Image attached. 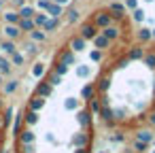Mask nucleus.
Masks as SVG:
<instances>
[{
	"label": "nucleus",
	"instance_id": "f257e3e1",
	"mask_svg": "<svg viewBox=\"0 0 155 153\" xmlns=\"http://www.w3.org/2000/svg\"><path fill=\"white\" fill-rule=\"evenodd\" d=\"M123 13H125V5H121V2H113L110 5V19H121Z\"/></svg>",
	"mask_w": 155,
	"mask_h": 153
},
{
	"label": "nucleus",
	"instance_id": "f03ea898",
	"mask_svg": "<svg viewBox=\"0 0 155 153\" xmlns=\"http://www.w3.org/2000/svg\"><path fill=\"white\" fill-rule=\"evenodd\" d=\"M34 132L32 130H24V132H19V142L24 145V147H30L32 142H34Z\"/></svg>",
	"mask_w": 155,
	"mask_h": 153
},
{
	"label": "nucleus",
	"instance_id": "7ed1b4c3",
	"mask_svg": "<svg viewBox=\"0 0 155 153\" xmlns=\"http://www.w3.org/2000/svg\"><path fill=\"white\" fill-rule=\"evenodd\" d=\"M45 11H47V17H51V19H60V15H62V7L55 2H51Z\"/></svg>",
	"mask_w": 155,
	"mask_h": 153
},
{
	"label": "nucleus",
	"instance_id": "20e7f679",
	"mask_svg": "<svg viewBox=\"0 0 155 153\" xmlns=\"http://www.w3.org/2000/svg\"><path fill=\"white\" fill-rule=\"evenodd\" d=\"M81 38H83V41H91V38H96V28H94L91 24L83 26V28H81Z\"/></svg>",
	"mask_w": 155,
	"mask_h": 153
},
{
	"label": "nucleus",
	"instance_id": "39448f33",
	"mask_svg": "<svg viewBox=\"0 0 155 153\" xmlns=\"http://www.w3.org/2000/svg\"><path fill=\"white\" fill-rule=\"evenodd\" d=\"M96 26L108 28V26H110V13H98V15H96Z\"/></svg>",
	"mask_w": 155,
	"mask_h": 153
},
{
	"label": "nucleus",
	"instance_id": "423d86ee",
	"mask_svg": "<svg viewBox=\"0 0 155 153\" xmlns=\"http://www.w3.org/2000/svg\"><path fill=\"white\" fill-rule=\"evenodd\" d=\"M51 91H53V87L45 81V83H41V85L36 87V91H34V94H36L38 98H45V96H51Z\"/></svg>",
	"mask_w": 155,
	"mask_h": 153
},
{
	"label": "nucleus",
	"instance_id": "0eeeda50",
	"mask_svg": "<svg viewBox=\"0 0 155 153\" xmlns=\"http://www.w3.org/2000/svg\"><path fill=\"white\" fill-rule=\"evenodd\" d=\"M17 13H19V17H21V19H34V15H36L34 7H21Z\"/></svg>",
	"mask_w": 155,
	"mask_h": 153
},
{
	"label": "nucleus",
	"instance_id": "6e6552de",
	"mask_svg": "<svg viewBox=\"0 0 155 153\" xmlns=\"http://www.w3.org/2000/svg\"><path fill=\"white\" fill-rule=\"evenodd\" d=\"M17 28H19L21 32H32V30H34V19H19Z\"/></svg>",
	"mask_w": 155,
	"mask_h": 153
},
{
	"label": "nucleus",
	"instance_id": "1a4fd4ad",
	"mask_svg": "<svg viewBox=\"0 0 155 153\" xmlns=\"http://www.w3.org/2000/svg\"><path fill=\"white\" fill-rule=\"evenodd\" d=\"M5 19H7V26H17L19 24V13H15V11H9L7 15H5Z\"/></svg>",
	"mask_w": 155,
	"mask_h": 153
},
{
	"label": "nucleus",
	"instance_id": "9d476101",
	"mask_svg": "<svg viewBox=\"0 0 155 153\" xmlns=\"http://www.w3.org/2000/svg\"><path fill=\"white\" fill-rule=\"evenodd\" d=\"M5 32H7L9 41H15V38H19V34H21V30H19L17 26H7V28H5Z\"/></svg>",
	"mask_w": 155,
	"mask_h": 153
},
{
	"label": "nucleus",
	"instance_id": "9b49d317",
	"mask_svg": "<svg viewBox=\"0 0 155 153\" xmlns=\"http://www.w3.org/2000/svg\"><path fill=\"white\" fill-rule=\"evenodd\" d=\"M94 45L102 51V49H108V47H110V41H108L106 36H96V38H94Z\"/></svg>",
	"mask_w": 155,
	"mask_h": 153
},
{
	"label": "nucleus",
	"instance_id": "f8f14e48",
	"mask_svg": "<svg viewBox=\"0 0 155 153\" xmlns=\"http://www.w3.org/2000/svg\"><path fill=\"white\" fill-rule=\"evenodd\" d=\"M136 140H140V142H144V145H149V142L153 140V134H151L149 130H140V132L136 134Z\"/></svg>",
	"mask_w": 155,
	"mask_h": 153
},
{
	"label": "nucleus",
	"instance_id": "ddd939ff",
	"mask_svg": "<svg viewBox=\"0 0 155 153\" xmlns=\"http://www.w3.org/2000/svg\"><path fill=\"white\" fill-rule=\"evenodd\" d=\"M102 36H106L108 41H115V38L119 36V30H117V28H113V26H108V28H104V30H102Z\"/></svg>",
	"mask_w": 155,
	"mask_h": 153
},
{
	"label": "nucleus",
	"instance_id": "4468645a",
	"mask_svg": "<svg viewBox=\"0 0 155 153\" xmlns=\"http://www.w3.org/2000/svg\"><path fill=\"white\" fill-rule=\"evenodd\" d=\"M70 49H72V51H85V41H83L81 36L72 38V43H70Z\"/></svg>",
	"mask_w": 155,
	"mask_h": 153
},
{
	"label": "nucleus",
	"instance_id": "2eb2a0df",
	"mask_svg": "<svg viewBox=\"0 0 155 153\" xmlns=\"http://www.w3.org/2000/svg\"><path fill=\"white\" fill-rule=\"evenodd\" d=\"M0 49H2V51H7V53H15L17 49H15V43L13 41H0Z\"/></svg>",
	"mask_w": 155,
	"mask_h": 153
},
{
	"label": "nucleus",
	"instance_id": "dca6fc26",
	"mask_svg": "<svg viewBox=\"0 0 155 153\" xmlns=\"http://www.w3.org/2000/svg\"><path fill=\"white\" fill-rule=\"evenodd\" d=\"M100 117H102L104 121H113V111H110L106 104H102V106H100Z\"/></svg>",
	"mask_w": 155,
	"mask_h": 153
},
{
	"label": "nucleus",
	"instance_id": "f3484780",
	"mask_svg": "<svg viewBox=\"0 0 155 153\" xmlns=\"http://www.w3.org/2000/svg\"><path fill=\"white\" fill-rule=\"evenodd\" d=\"M43 104H45V100L36 96V98H32V100H30V111H34V113H36L38 108H43Z\"/></svg>",
	"mask_w": 155,
	"mask_h": 153
},
{
	"label": "nucleus",
	"instance_id": "a211bd4d",
	"mask_svg": "<svg viewBox=\"0 0 155 153\" xmlns=\"http://www.w3.org/2000/svg\"><path fill=\"white\" fill-rule=\"evenodd\" d=\"M58 24H60V19H51V17H49V19L45 22L43 28H45V32H53V30L58 28Z\"/></svg>",
	"mask_w": 155,
	"mask_h": 153
},
{
	"label": "nucleus",
	"instance_id": "6ab92c4d",
	"mask_svg": "<svg viewBox=\"0 0 155 153\" xmlns=\"http://www.w3.org/2000/svg\"><path fill=\"white\" fill-rule=\"evenodd\" d=\"M60 62H64V64H74V55H72V51H64L62 55H60Z\"/></svg>",
	"mask_w": 155,
	"mask_h": 153
},
{
	"label": "nucleus",
	"instance_id": "aec40b11",
	"mask_svg": "<svg viewBox=\"0 0 155 153\" xmlns=\"http://www.w3.org/2000/svg\"><path fill=\"white\" fill-rule=\"evenodd\" d=\"M81 96H83L85 100H91V98H96V96H94V85H85V87L81 89Z\"/></svg>",
	"mask_w": 155,
	"mask_h": 153
},
{
	"label": "nucleus",
	"instance_id": "412c9836",
	"mask_svg": "<svg viewBox=\"0 0 155 153\" xmlns=\"http://www.w3.org/2000/svg\"><path fill=\"white\" fill-rule=\"evenodd\" d=\"M47 19H49L47 13H36V15H34V26H45Z\"/></svg>",
	"mask_w": 155,
	"mask_h": 153
},
{
	"label": "nucleus",
	"instance_id": "4be33fe9",
	"mask_svg": "<svg viewBox=\"0 0 155 153\" xmlns=\"http://www.w3.org/2000/svg\"><path fill=\"white\" fill-rule=\"evenodd\" d=\"M66 72H68V64H64V62H58V64H55V75L64 77Z\"/></svg>",
	"mask_w": 155,
	"mask_h": 153
},
{
	"label": "nucleus",
	"instance_id": "5701e85b",
	"mask_svg": "<svg viewBox=\"0 0 155 153\" xmlns=\"http://www.w3.org/2000/svg\"><path fill=\"white\" fill-rule=\"evenodd\" d=\"M36 121H38V115H36L34 111H28V113H26V123H28V125H34Z\"/></svg>",
	"mask_w": 155,
	"mask_h": 153
},
{
	"label": "nucleus",
	"instance_id": "b1692460",
	"mask_svg": "<svg viewBox=\"0 0 155 153\" xmlns=\"http://www.w3.org/2000/svg\"><path fill=\"white\" fill-rule=\"evenodd\" d=\"M79 11L77 9H68V24H74V22H79Z\"/></svg>",
	"mask_w": 155,
	"mask_h": 153
},
{
	"label": "nucleus",
	"instance_id": "393cba45",
	"mask_svg": "<svg viewBox=\"0 0 155 153\" xmlns=\"http://www.w3.org/2000/svg\"><path fill=\"white\" fill-rule=\"evenodd\" d=\"M30 38L36 43V41H45L47 34H45V32H38V30H32V32H30Z\"/></svg>",
	"mask_w": 155,
	"mask_h": 153
},
{
	"label": "nucleus",
	"instance_id": "a878e982",
	"mask_svg": "<svg viewBox=\"0 0 155 153\" xmlns=\"http://www.w3.org/2000/svg\"><path fill=\"white\" fill-rule=\"evenodd\" d=\"M142 55H144V51H142L140 47H134V49L130 51V60H140Z\"/></svg>",
	"mask_w": 155,
	"mask_h": 153
},
{
	"label": "nucleus",
	"instance_id": "bb28decb",
	"mask_svg": "<svg viewBox=\"0 0 155 153\" xmlns=\"http://www.w3.org/2000/svg\"><path fill=\"white\" fill-rule=\"evenodd\" d=\"M0 72H2V75H11V64L2 58V60H0Z\"/></svg>",
	"mask_w": 155,
	"mask_h": 153
},
{
	"label": "nucleus",
	"instance_id": "cd10ccee",
	"mask_svg": "<svg viewBox=\"0 0 155 153\" xmlns=\"http://www.w3.org/2000/svg\"><path fill=\"white\" fill-rule=\"evenodd\" d=\"M79 123H83V125L89 123V111H81L79 113Z\"/></svg>",
	"mask_w": 155,
	"mask_h": 153
},
{
	"label": "nucleus",
	"instance_id": "c85d7f7f",
	"mask_svg": "<svg viewBox=\"0 0 155 153\" xmlns=\"http://www.w3.org/2000/svg\"><path fill=\"white\" fill-rule=\"evenodd\" d=\"M74 145H79V149H83V147H87V136H83V134H79V136L74 138Z\"/></svg>",
	"mask_w": 155,
	"mask_h": 153
},
{
	"label": "nucleus",
	"instance_id": "c756f323",
	"mask_svg": "<svg viewBox=\"0 0 155 153\" xmlns=\"http://www.w3.org/2000/svg\"><path fill=\"white\" fill-rule=\"evenodd\" d=\"M144 64H147L149 68H155V53H147V55H144Z\"/></svg>",
	"mask_w": 155,
	"mask_h": 153
},
{
	"label": "nucleus",
	"instance_id": "7c9ffc66",
	"mask_svg": "<svg viewBox=\"0 0 155 153\" xmlns=\"http://www.w3.org/2000/svg\"><path fill=\"white\" fill-rule=\"evenodd\" d=\"M138 38H140V41H149V38H151V30H147V28L138 30Z\"/></svg>",
	"mask_w": 155,
	"mask_h": 153
},
{
	"label": "nucleus",
	"instance_id": "2f4dec72",
	"mask_svg": "<svg viewBox=\"0 0 155 153\" xmlns=\"http://www.w3.org/2000/svg\"><path fill=\"white\" fill-rule=\"evenodd\" d=\"M21 117H24V115H21V113H17V117H15V123H13V130H15V134H19V128H21V121H24Z\"/></svg>",
	"mask_w": 155,
	"mask_h": 153
},
{
	"label": "nucleus",
	"instance_id": "473e14b6",
	"mask_svg": "<svg viewBox=\"0 0 155 153\" xmlns=\"http://www.w3.org/2000/svg\"><path fill=\"white\" fill-rule=\"evenodd\" d=\"M11 62H13L15 66H21V64H24V55H19V53L15 51V53H13V58H11Z\"/></svg>",
	"mask_w": 155,
	"mask_h": 153
},
{
	"label": "nucleus",
	"instance_id": "72a5a7b5",
	"mask_svg": "<svg viewBox=\"0 0 155 153\" xmlns=\"http://www.w3.org/2000/svg\"><path fill=\"white\" fill-rule=\"evenodd\" d=\"M43 72H45V68H43V64H36V66L32 68V75H34V77H43Z\"/></svg>",
	"mask_w": 155,
	"mask_h": 153
},
{
	"label": "nucleus",
	"instance_id": "f704fd0d",
	"mask_svg": "<svg viewBox=\"0 0 155 153\" xmlns=\"http://www.w3.org/2000/svg\"><path fill=\"white\" fill-rule=\"evenodd\" d=\"M5 89H7V94H13V91L17 89V81H9V83L5 85Z\"/></svg>",
	"mask_w": 155,
	"mask_h": 153
},
{
	"label": "nucleus",
	"instance_id": "c9c22d12",
	"mask_svg": "<svg viewBox=\"0 0 155 153\" xmlns=\"http://www.w3.org/2000/svg\"><path fill=\"white\" fill-rule=\"evenodd\" d=\"M77 75H79V77H87V75H89V68L83 64V66H79V68H77Z\"/></svg>",
	"mask_w": 155,
	"mask_h": 153
},
{
	"label": "nucleus",
	"instance_id": "e433bc0d",
	"mask_svg": "<svg viewBox=\"0 0 155 153\" xmlns=\"http://www.w3.org/2000/svg\"><path fill=\"white\" fill-rule=\"evenodd\" d=\"M108 85H110V81H108V79H102V81L98 83V89H100V91H106Z\"/></svg>",
	"mask_w": 155,
	"mask_h": 153
},
{
	"label": "nucleus",
	"instance_id": "4c0bfd02",
	"mask_svg": "<svg viewBox=\"0 0 155 153\" xmlns=\"http://www.w3.org/2000/svg\"><path fill=\"white\" fill-rule=\"evenodd\" d=\"M89 102H91V111H96V113H100V106H102V104H100V100H98V98H91Z\"/></svg>",
	"mask_w": 155,
	"mask_h": 153
},
{
	"label": "nucleus",
	"instance_id": "58836bf2",
	"mask_svg": "<svg viewBox=\"0 0 155 153\" xmlns=\"http://www.w3.org/2000/svg\"><path fill=\"white\" fill-rule=\"evenodd\" d=\"M134 19H136V22H142V19H144V11H142V9H136V11H134Z\"/></svg>",
	"mask_w": 155,
	"mask_h": 153
},
{
	"label": "nucleus",
	"instance_id": "ea45409f",
	"mask_svg": "<svg viewBox=\"0 0 155 153\" xmlns=\"http://www.w3.org/2000/svg\"><path fill=\"white\" fill-rule=\"evenodd\" d=\"M91 60H94V62H100V60H102V51H100V49L91 51Z\"/></svg>",
	"mask_w": 155,
	"mask_h": 153
},
{
	"label": "nucleus",
	"instance_id": "a19ab883",
	"mask_svg": "<svg viewBox=\"0 0 155 153\" xmlns=\"http://www.w3.org/2000/svg\"><path fill=\"white\" fill-rule=\"evenodd\" d=\"M134 149H136V151H144V149H147V145H144V142H140V140H134Z\"/></svg>",
	"mask_w": 155,
	"mask_h": 153
},
{
	"label": "nucleus",
	"instance_id": "79ce46f5",
	"mask_svg": "<svg viewBox=\"0 0 155 153\" xmlns=\"http://www.w3.org/2000/svg\"><path fill=\"white\" fill-rule=\"evenodd\" d=\"M125 7H130V9H138V2H136V0H125Z\"/></svg>",
	"mask_w": 155,
	"mask_h": 153
},
{
	"label": "nucleus",
	"instance_id": "37998d69",
	"mask_svg": "<svg viewBox=\"0 0 155 153\" xmlns=\"http://www.w3.org/2000/svg\"><path fill=\"white\" fill-rule=\"evenodd\" d=\"M51 5V0H38V9H47Z\"/></svg>",
	"mask_w": 155,
	"mask_h": 153
},
{
	"label": "nucleus",
	"instance_id": "c03bdc74",
	"mask_svg": "<svg viewBox=\"0 0 155 153\" xmlns=\"http://www.w3.org/2000/svg\"><path fill=\"white\" fill-rule=\"evenodd\" d=\"M26 49H28V53H36V51H38V49H36V43H34V45H32V43L26 45Z\"/></svg>",
	"mask_w": 155,
	"mask_h": 153
},
{
	"label": "nucleus",
	"instance_id": "a18cd8bd",
	"mask_svg": "<svg viewBox=\"0 0 155 153\" xmlns=\"http://www.w3.org/2000/svg\"><path fill=\"white\" fill-rule=\"evenodd\" d=\"M66 108H77V100H66Z\"/></svg>",
	"mask_w": 155,
	"mask_h": 153
},
{
	"label": "nucleus",
	"instance_id": "49530a36",
	"mask_svg": "<svg viewBox=\"0 0 155 153\" xmlns=\"http://www.w3.org/2000/svg\"><path fill=\"white\" fill-rule=\"evenodd\" d=\"M11 2H13V5H15L17 9H21V7H24V2H26V0H11Z\"/></svg>",
	"mask_w": 155,
	"mask_h": 153
},
{
	"label": "nucleus",
	"instance_id": "de8ad7c7",
	"mask_svg": "<svg viewBox=\"0 0 155 153\" xmlns=\"http://www.w3.org/2000/svg\"><path fill=\"white\" fill-rule=\"evenodd\" d=\"M113 140H117V142H121V140H123V134H115V136H113Z\"/></svg>",
	"mask_w": 155,
	"mask_h": 153
},
{
	"label": "nucleus",
	"instance_id": "09e8293b",
	"mask_svg": "<svg viewBox=\"0 0 155 153\" xmlns=\"http://www.w3.org/2000/svg\"><path fill=\"white\" fill-rule=\"evenodd\" d=\"M66 2H70V0H55V5H66Z\"/></svg>",
	"mask_w": 155,
	"mask_h": 153
},
{
	"label": "nucleus",
	"instance_id": "8fccbe9b",
	"mask_svg": "<svg viewBox=\"0 0 155 153\" xmlns=\"http://www.w3.org/2000/svg\"><path fill=\"white\" fill-rule=\"evenodd\" d=\"M149 119H151V123H153V125H155V113H153V115H151V117H149Z\"/></svg>",
	"mask_w": 155,
	"mask_h": 153
},
{
	"label": "nucleus",
	"instance_id": "3c124183",
	"mask_svg": "<svg viewBox=\"0 0 155 153\" xmlns=\"http://www.w3.org/2000/svg\"><path fill=\"white\" fill-rule=\"evenodd\" d=\"M77 153H87V151L85 149H77Z\"/></svg>",
	"mask_w": 155,
	"mask_h": 153
},
{
	"label": "nucleus",
	"instance_id": "603ef678",
	"mask_svg": "<svg viewBox=\"0 0 155 153\" xmlns=\"http://www.w3.org/2000/svg\"><path fill=\"white\" fill-rule=\"evenodd\" d=\"M2 125H5V119H0V130H2Z\"/></svg>",
	"mask_w": 155,
	"mask_h": 153
},
{
	"label": "nucleus",
	"instance_id": "864d4df0",
	"mask_svg": "<svg viewBox=\"0 0 155 153\" xmlns=\"http://www.w3.org/2000/svg\"><path fill=\"white\" fill-rule=\"evenodd\" d=\"M2 83H5V81H2V75H0V85H2Z\"/></svg>",
	"mask_w": 155,
	"mask_h": 153
},
{
	"label": "nucleus",
	"instance_id": "5fc2aeb1",
	"mask_svg": "<svg viewBox=\"0 0 155 153\" xmlns=\"http://www.w3.org/2000/svg\"><path fill=\"white\" fill-rule=\"evenodd\" d=\"M151 36H153V38H155V30H153V32H151Z\"/></svg>",
	"mask_w": 155,
	"mask_h": 153
},
{
	"label": "nucleus",
	"instance_id": "6e6d98bb",
	"mask_svg": "<svg viewBox=\"0 0 155 153\" xmlns=\"http://www.w3.org/2000/svg\"><path fill=\"white\" fill-rule=\"evenodd\" d=\"M0 7H2V0H0Z\"/></svg>",
	"mask_w": 155,
	"mask_h": 153
},
{
	"label": "nucleus",
	"instance_id": "4d7b16f0",
	"mask_svg": "<svg viewBox=\"0 0 155 153\" xmlns=\"http://www.w3.org/2000/svg\"><path fill=\"white\" fill-rule=\"evenodd\" d=\"M0 60H2V58H0Z\"/></svg>",
	"mask_w": 155,
	"mask_h": 153
},
{
	"label": "nucleus",
	"instance_id": "13d9d810",
	"mask_svg": "<svg viewBox=\"0 0 155 153\" xmlns=\"http://www.w3.org/2000/svg\"><path fill=\"white\" fill-rule=\"evenodd\" d=\"M102 153H104V151H102Z\"/></svg>",
	"mask_w": 155,
	"mask_h": 153
},
{
	"label": "nucleus",
	"instance_id": "bf43d9fd",
	"mask_svg": "<svg viewBox=\"0 0 155 153\" xmlns=\"http://www.w3.org/2000/svg\"><path fill=\"white\" fill-rule=\"evenodd\" d=\"M30 153H32V151H30Z\"/></svg>",
	"mask_w": 155,
	"mask_h": 153
}]
</instances>
